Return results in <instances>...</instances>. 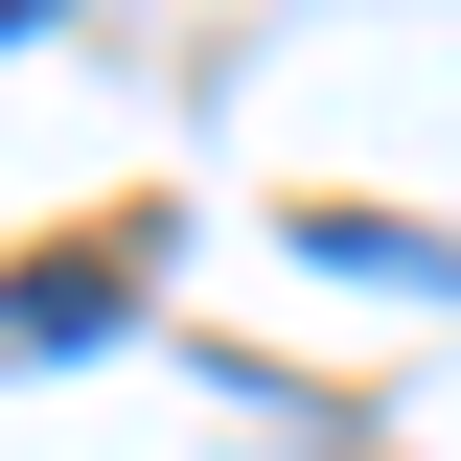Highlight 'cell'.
<instances>
[{
	"mask_svg": "<svg viewBox=\"0 0 461 461\" xmlns=\"http://www.w3.org/2000/svg\"><path fill=\"white\" fill-rule=\"evenodd\" d=\"M23 23H69V0H0V47H23Z\"/></svg>",
	"mask_w": 461,
	"mask_h": 461,
	"instance_id": "7a4b0ae2",
	"label": "cell"
},
{
	"mask_svg": "<svg viewBox=\"0 0 461 461\" xmlns=\"http://www.w3.org/2000/svg\"><path fill=\"white\" fill-rule=\"evenodd\" d=\"M115 300H139V230H69V254H23V277H0V369H69Z\"/></svg>",
	"mask_w": 461,
	"mask_h": 461,
	"instance_id": "6da1fadb",
	"label": "cell"
}]
</instances>
